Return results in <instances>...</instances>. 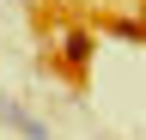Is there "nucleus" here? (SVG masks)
I'll list each match as a JSON object with an SVG mask.
<instances>
[{
  "label": "nucleus",
  "instance_id": "3",
  "mask_svg": "<svg viewBox=\"0 0 146 140\" xmlns=\"http://www.w3.org/2000/svg\"><path fill=\"white\" fill-rule=\"evenodd\" d=\"M104 37H122V43H146V25H140V19H110V25H104Z\"/></svg>",
  "mask_w": 146,
  "mask_h": 140
},
{
  "label": "nucleus",
  "instance_id": "4",
  "mask_svg": "<svg viewBox=\"0 0 146 140\" xmlns=\"http://www.w3.org/2000/svg\"><path fill=\"white\" fill-rule=\"evenodd\" d=\"M25 6H36V0H25Z\"/></svg>",
  "mask_w": 146,
  "mask_h": 140
},
{
  "label": "nucleus",
  "instance_id": "1",
  "mask_svg": "<svg viewBox=\"0 0 146 140\" xmlns=\"http://www.w3.org/2000/svg\"><path fill=\"white\" fill-rule=\"evenodd\" d=\"M91 49H98V31H91V25H67V31H61V43H55V55H61L67 73H85Z\"/></svg>",
  "mask_w": 146,
  "mask_h": 140
},
{
  "label": "nucleus",
  "instance_id": "2",
  "mask_svg": "<svg viewBox=\"0 0 146 140\" xmlns=\"http://www.w3.org/2000/svg\"><path fill=\"white\" fill-rule=\"evenodd\" d=\"M0 122H6V128H18L25 140H55V134H49L36 116H25V110H18V98H0Z\"/></svg>",
  "mask_w": 146,
  "mask_h": 140
}]
</instances>
